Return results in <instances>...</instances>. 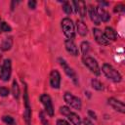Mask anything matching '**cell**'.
<instances>
[{"label": "cell", "mask_w": 125, "mask_h": 125, "mask_svg": "<svg viewBox=\"0 0 125 125\" xmlns=\"http://www.w3.org/2000/svg\"><path fill=\"white\" fill-rule=\"evenodd\" d=\"M39 116H40V119H41V121H42L43 125H50L49 121H48V120L45 118V114H44V112H43V111H40Z\"/></svg>", "instance_id": "27"}, {"label": "cell", "mask_w": 125, "mask_h": 125, "mask_svg": "<svg viewBox=\"0 0 125 125\" xmlns=\"http://www.w3.org/2000/svg\"><path fill=\"white\" fill-rule=\"evenodd\" d=\"M93 35H94V38H95L96 42L99 45L107 46V45L110 44V42L105 38L104 32H102L101 29H99V28H93Z\"/></svg>", "instance_id": "9"}, {"label": "cell", "mask_w": 125, "mask_h": 125, "mask_svg": "<svg viewBox=\"0 0 125 125\" xmlns=\"http://www.w3.org/2000/svg\"><path fill=\"white\" fill-rule=\"evenodd\" d=\"M82 62H83V64L92 73H94L95 75H100L101 74V68L99 66V63H98V62L94 58L89 57V56H86V57H83L82 58Z\"/></svg>", "instance_id": "4"}, {"label": "cell", "mask_w": 125, "mask_h": 125, "mask_svg": "<svg viewBox=\"0 0 125 125\" xmlns=\"http://www.w3.org/2000/svg\"><path fill=\"white\" fill-rule=\"evenodd\" d=\"M13 43H14V40H13V37L12 36H9V37H6L3 39L2 43H1V46H0V49L4 52L6 51H9L12 46H13Z\"/></svg>", "instance_id": "19"}, {"label": "cell", "mask_w": 125, "mask_h": 125, "mask_svg": "<svg viewBox=\"0 0 125 125\" xmlns=\"http://www.w3.org/2000/svg\"><path fill=\"white\" fill-rule=\"evenodd\" d=\"M80 50H81V53L83 55V57H86L88 56L90 50H91V47H90V44L88 41H83L81 44H80Z\"/></svg>", "instance_id": "21"}, {"label": "cell", "mask_w": 125, "mask_h": 125, "mask_svg": "<svg viewBox=\"0 0 125 125\" xmlns=\"http://www.w3.org/2000/svg\"><path fill=\"white\" fill-rule=\"evenodd\" d=\"M12 74V62L10 59L4 60L0 68V79L4 82L9 81Z\"/></svg>", "instance_id": "5"}, {"label": "cell", "mask_w": 125, "mask_h": 125, "mask_svg": "<svg viewBox=\"0 0 125 125\" xmlns=\"http://www.w3.org/2000/svg\"><path fill=\"white\" fill-rule=\"evenodd\" d=\"M64 116L67 117V119L70 121V123L72 125H81V118H80V116L77 113L71 111L70 109L67 111V113Z\"/></svg>", "instance_id": "16"}, {"label": "cell", "mask_w": 125, "mask_h": 125, "mask_svg": "<svg viewBox=\"0 0 125 125\" xmlns=\"http://www.w3.org/2000/svg\"><path fill=\"white\" fill-rule=\"evenodd\" d=\"M64 47H65V50L73 57H76L78 56V48L76 46V44L74 43L73 40H70V39H66L64 41Z\"/></svg>", "instance_id": "13"}, {"label": "cell", "mask_w": 125, "mask_h": 125, "mask_svg": "<svg viewBox=\"0 0 125 125\" xmlns=\"http://www.w3.org/2000/svg\"><path fill=\"white\" fill-rule=\"evenodd\" d=\"M88 115L91 117V118H94V119H97V115L95 112H93L92 110H88Z\"/></svg>", "instance_id": "32"}, {"label": "cell", "mask_w": 125, "mask_h": 125, "mask_svg": "<svg viewBox=\"0 0 125 125\" xmlns=\"http://www.w3.org/2000/svg\"><path fill=\"white\" fill-rule=\"evenodd\" d=\"M20 94H21V91H20L19 84L16 80H14L12 83V95L16 100H18L20 98Z\"/></svg>", "instance_id": "20"}, {"label": "cell", "mask_w": 125, "mask_h": 125, "mask_svg": "<svg viewBox=\"0 0 125 125\" xmlns=\"http://www.w3.org/2000/svg\"><path fill=\"white\" fill-rule=\"evenodd\" d=\"M83 123H84V125H94V123L89 119V117H85L83 119Z\"/></svg>", "instance_id": "31"}, {"label": "cell", "mask_w": 125, "mask_h": 125, "mask_svg": "<svg viewBox=\"0 0 125 125\" xmlns=\"http://www.w3.org/2000/svg\"><path fill=\"white\" fill-rule=\"evenodd\" d=\"M97 10V13H98V16L100 18V21H104V22H106L110 20V15L109 13L104 9V8H101V7H97L96 8Z\"/></svg>", "instance_id": "17"}, {"label": "cell", "mask_w": 125, "mask_h": 125, "mask_svg": "<svg viewBox=\"0 0 125 125\" xmlns=\"http://www.w3.org/2000/svg\"><path fill=\"white\" fill-rule=\"evenodd\" d=\"M9 89L7 87H2L0 86V96L1 97H7L9 95Z\"/></svg>", "instance_id": "26"}, {"label": "cell", "mask_w": 125, "mask_h": 125, "mask_svg": "<svg viewBox=\"0 0 125 125\" xmlns=\"http://www.w3.org/2000/svg\"><path fill=\"white\" fill-rule=\"evenodd\" d=\"M61 25H62V32L65 35V37L67 39L72 40L75 36V28H74L73 21L69 18H64L62 20Z\"/></svg>", "instance_id": "3"}, {"label": "cell", "mask_w": 125, "mask_h": 125, "mask_svg": "<svg viewBox=\"0 0 125 125\" xmlns=\"http://www.w3.org/2000/svg\"><path fill=\"white\" fill-rule=\"evenodd\" d=\"M71 4L74 6V10L76 13H79V15L81 16V18H85L86 17V13H87V8H86V4L83 1H72Z\"/></svg>", "instance_id": "12"}, {"label": "cell", "mask_w": 125, "mask_h": 125, "mask_svg": "<svg viewBox=\"0 0 125 125\" xmlns=\"http://www.w3.org/2000/svg\"><path fill=\"white\" fill-rule=\"evenodd\" d=\"M24 84V92H23V120L25 122V125H31V106L29 104V98L27 93V87L26 84Z\"/></svg>", "instance_id": "2"}, {"label": "cell", "mask_w": 125, "mask_h": 125, "mask_svg": "<svg viewBox=\"0 0 125 125\" xmlns=\"http://www.w3.org/2000/svg\"><path fill=\"white\" fill-rule=\"evenodd\" d=\"M102 71L103 73L104 74V76L111 80L112 82H115V83H118L122 80V75L119 73L118 70H116L111 64L109 63H104L103 66H102Z\"/></svg>", "instance_id": "1"}, {"label": "cell", "mask_w": 125, "mask_h": 125, "mask_svg": "<svg viewBox=\"0 0 125 125\" xmlns=\"http://www.w3.org/2000/svg\"><path fill=\"white\" fill-rule=\"evenodd\" d=\"M13 125H16V124H13Z\"/></svg>", "instance_id": "36"}, {"label": "cell", "mask_w": 125, "mask_h": 125, "mask_svg": "<svg viewBox=\"0 0 125 125\" xmlns=\"http://www.w3.org/2000/svg\"><path fill=\"white\" fill-rule=\"evenodd\" d=\"M76 28H77V31H78L79 35L86 36L88 34V27L82 20H77L76 21Z\"/></svg>", "instance_id": "18"}, {"label": "cell", "mask_w": 125, "mask_h": 125, "mask_svg": "<svg viewBox=\"0 0 125 125\" xmlns=\"http://www.w3.org/2000/svg\"><path fill=\"white\" fill-rule=\"evenodd\" d=\"M62 7L63 12H64L66 15H70V14L72 13V6H71L70 2H68V1H62Z\"/></svg>", "instance_id": "23"}, {"label": "cell", "mask_w": 125, "mask_h": 125, "mask_svg": "<svg viewBox=\"0 0 125 125\" xmlns=\"http://www.w3.org/2000/svg\"><path fill=\"white\" fill-rule=\"evenodd\" d=\"M40 102L42 103L44 108H45V111L46 113L52 117L54 116V112H55V109H54V105H53V102H52V99L51 97L48 95V94H42L40 96Z\"/></svg>", "instance_id": "8"}, {"label": "cell", "mask_w": 125, "mask_h": 125, "mask_svg": "<svg viewBox=\"0 0 125 125\" xmlns=\"http://www.w3.org/2000/svg\"><path fill=\"white\" fill-rule=\"evenodd\" d=\"M27 5H28L29 9H31V10H34V9L36 8L37 2H36V1H34V0H29V1L27 2Z\"/></svg>", "instance_id": "29"}, {"label": "cell", "mask_w": 125, "mask_h": 125, "mask_svg": "<svg viewBox=\"0 0 125 125\" xmlns=\"http://www.w3.org/2000/svg\"><path fill=\"white\" fill-rule=\"evenodd\" d=\"M124 9H125V6L123 4H117L115 7H114V12H124Z\"/></svg>", "instance_id": "28"}, {"label": "cell", "mask_w": 125, "mask_h": 125, "mask_svg": "<svg viewBox=\"0 0 125 125\" xmlns=\"http://www.w3.org/2000/svg\"><path fill=\"white\" fill-rule=\"evenodd\" d=\"M0 31L1 32H10V31H12V27L6 21H2L1 27H0Z\"/></svg>", "instance_id": "24"}, {"label": "cell", "mask_w": 125, "mask_h": 125, "mask_svg": "<svg viewBox=\"0 0 125 125\" xmlns=\"http://www.w3.org/2000/svg\"><path fill=\"white\" fill-rule=\"evenodd\" d=\"M104 34L105 36V38L110 42V41H115L118 37V34L116 32V30L110 26H106L104 28Z\"/></svg>", "instance_id": "14"}, {"label": "cell", "mask_w": 125, "mask_h": 125, "mask_svg": "<svg viewBox=\"0 0 125 125\" xmlns=\"http://www.w3.org/2000/svg\"><path fill=\"white\" fill-rule=\"evenodd\" d=\"M50 86L53 89H60L61 87V74L57 69H53L50 73Z\"/></svg>", "instance_id": "10"}, {"label": "cell", "mask_w": 125, "mask_h": 125, "mask_svg": "<svg viewBox=\"0 0 125 125\" xmlns=\"http://www.w3.org/2000/svg\"><path fill=\"white\" fill-rule=\"evenodd\" d=\"M91 86L93 89L97 90V91H103L104 90V85L103 83L99 80V79H96V78H93L91 80Z\"/></svg>", "instance_id": "22"}, {"label": "cell", "mask_w": 125, "mask_h": 125, "mask_svg": "<svg viewBox=\"0 0 125 125\" xmlns=\"http://www.w3.org/2000/svg\"><path fill=\"white\" fill-rule=\"evenodd\" d=\"M58 61H59V62H60V64H61V66L62 67V69H63V71H64V73L72 80V82L75 84V85H78V77H77V74H76V72L73 70V68L72 67H70L69 65H68V63L63 60V59H62V58H59L58 59Z\"/></svg>", "instance_id": "7"}, {"label": "cell", "mask_w": 125, "mask_h": 125, "mask_svg": "<svg viewBox=\"0 0 125 125\" xmlns=\"http://www.w3.org/2000/svg\"><path fill=\"white\" fill-rule=\"evenodd\" d=\"M2 120H3L7 125H13V124H15L14 118H13L12 116H10V115H4V116L2 117Z\"/></svg>", "instance_id": "25"}, {"label": "cell", "mask_w": 125, "mask_h": 125, "mask_svg": "<svg viewBox=\"0 0 125 125\" xmlns=\"http://www.w3.org/2000/svg\"><path fill=\"white\" fill-rule=\"evenodd\" d=\"M2 21H2L1 18H0V27H1V23H2ZM0 32H1V31H0Z\"/></svg>", "instance_id": "34"}, {"label": "cell", "mask_w": 125, "mask_h": 125, "mask_svg": "<svg viewBox=\"0 0 125 125\" xmlns=\"http://www.w3.org/2000/svg\"><path fill=\"white\" fill-rule=\"evenodd\" d=\"M107 103L116 111H118L120 113H124L125 112V105H124L123 102H121V101H119V100H117L115 98H109L107 100Z\"/></svg>", "instance_id": "11"}, {"label": "cell", "mask_w": 125, "mask_h": 125, "mask_svg": "<svg viewBox=\"0 0 125 125\" xmlns=\"http://www.w3.org/2000/svg\"><path fill=\"white\" fill-rule=\"evenodd\" d=\"M57 125H70V124L64 119H58L57 120Z\"/></svg>", "instance_id": "30"}, {"label": "cell", "mask_w": 125, "mask_h": 125, "mask_svg": "<svg viewBox=\"0 0 125 125\" xmlns=\"http://www.w3.org/2000/svg\"><path fill=\"white\" fill-rule=\"evenodd\" d=\"M63 100L64 102L72 108L74 109H77V110H80L81 107H82V102L80 100V98L74 96L73 94L69 93V92H65L64 95H63Z\"/></svg>", "instance_id": "6"}, {"label": "cell", "mask_w": 125, "mask_h": 125, "mask_svg": "<svg viewBox=\"0 0 125 125\" xmlns=\"http://www.w3.org/2000/svg\"><path fill=\"white\" fill-rule=\"evenodd\" d=\"M88 13H89L90 19L93 21V23L96 24V25H100L101 24V21H100V18L98 16V13H97L96 8L94 6H92V5H90L89 8H88Z\"/></svg>", "instance_id": "15"}, {"label": "cell", "mask_w": 125, "mask_h": 125, "mask_svg": "<svg viewBox=\"0 0 125 125\" xmlns=\"http://www.w3.org/2000/svg\"><path fill=\"white\" fill-rule=\"evenodd\" d=\"M98 4L100 5L99 7H101V8H103V6H107V5H108V3H107V2H103V1H102V2H101V1H99V2H98Z\"/></svg>", "instance_id": "33"}, {"label": "cell", "mask_w": 125, "mask_h": 125, "mask_svg": "<svg viewBox=\"0 0 125 125\" xmlns=\"http://www.w3.org/2000/svg\"><path fill=\"white\" fill-rule=\"evenodd\" d=\"M0 60H1V55H0Z\"/></svg>", "instance_id": "35"}]
</instances>
